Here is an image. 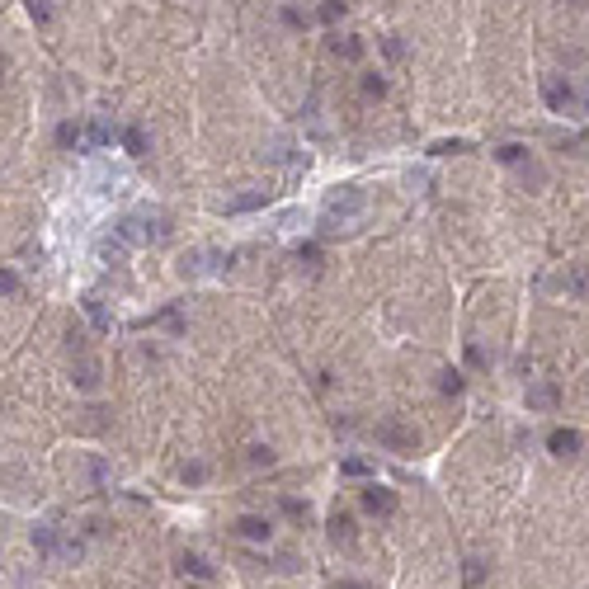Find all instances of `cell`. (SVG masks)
I'll return each instance as SVG.
<instances>
[{"label":"cell","mask_w":589,"mask_h":589,"mask_svg":"<svg viewBox=\"0 0 589 589\" xmlns=\"http://www.w3.org/2000/svg\"><path fill=\"white\" fill-rule=\"evenodd\" d=\"M363 208H368V194L358 184H340L335 194L326 198V232H335V227H349V222H358L363 217Z\"/></svg>","instance_id":"6da1fadb"},{"label":"cell","mask_w":589,"mask_h":589,"mask_svg":"<svg viewBox=\"0 0 589 589\" xmlns=\"http://www.w3.org/2000/svg\"><path fill=\"white\" fill-rule=\"evenodd\" d=\"M363 90L382 99V94H387V80H382V76H363Z\"/></svg>","instance_id":"cb8c5ba5"},{"label":"cell","mask_w":589,"mask_h":589,"mask_svg":"<svg viewBox=\"0 0 589 589\" xmlns=\"http://www.w3.org/2000/svg\"><path fill=\"white\" fill-rule=\"evenodd\" d=\"M481 575H486V571H481V561H467V585L476 589V585H481Z\"/></svg>","instance_id":"f1b7e54d"},{"label":"cell","mask_w":589,"mask_h":589,"mask_svg":"<svg viewBox=\"0 0 589 589\" xmlns=\"http://www.w3.org/2000/svg\"><path fill=\"white\" fill-rule=\"evenodd\" d=\"M340 471H344V476H368V462H363V457H344Z\"/></svg>","instance_id":"ffe728a7"},{"label":"cell","mask_w":589,"mask_h":589,"mask_svg":"<svg viewBox=\"0 0 589 589\" xmlns=\"http://www.w3.org/2000/svg\"><path fill=\"white\" fill-rule=\"evenodd\" d=\"M269 519H255V514H246V519H236V538H246V543H269Z\"/></svg>","instance_id":"52a82bcc"},{"label":"cell","mask_w":589,"mask_h":589,"mask_svg":"<svg viewBox=\"0 0 589 589\" xmlns=\"http://www.w3.org/2000/svg\"><path fill=\"white\" fill-rule=\"evenodd\" d=\"M377 443L391 448V452H415L419 434L410 429V424H401V419H377Z\"/></svg>","instance_id":"3957f363"},{"label":"cell","mask_w":589,"mask_h":589,"mask_svg":"<svg viewBox=\"0 0 589 589\" xmlns=\"http://www.w3.org/2000/svg\"><path fill=\"white\" fill-rule=\"evenodd\" d=\"M33 547H38L43 557H62V561H76L80 557V543L62 538L52 524H38V528H33Z\"/></svg>","instance_id":"7a4b0ae2"},{"label":"cell","mask_w":589,"mask_h":589,"mask_svg":"<svg viewBox=\"0 0 589 589\" xmlns=\"http://www.w3.org/2000/svg\"><path fill=\"white\" fill-rule=\"evenodd\" d=\"M269 160H293V146H288V141H274V151H269Z\"/></svg>","instance_id":"83f0119b"},{"label":"cell","mask_w":589,"mask_h":589,"mask_svg":"<svg viewBox=\"0 0 589 589\" xmlns=\"http://www.w3.org/2000/svg\"><path fill=\"white\" fill-rule=\"evenodd\" d=\"M363 509H368V514H396V490H387V486H368V490H363Z\"/></svg>","instance_id":"277c9868"},{"label":"cell","mask_w":589,"mask_h":589,"mask_svg":"<svg viewBox=\"0 0 589 589\" xmlns=\"http://www.w3.org/2000/svg\"><path fill=\"white\" fill-rule=\"evenodd\" d=\"M283 24H288V29H302L307 19H302V10H293V5H288V10H283Z\"/></svg>","instance_id":"4316f807"},{"label":"cell","mask_w":589,"mask_h":589,"mask_svg":"<svg viewBox=\"0 0 589 589\" xmlns=\"http://www.w3.org/2000/svg\"><path fill=\"white\" fill-rule=\"evenodd\" d=\"M566 288H571L575 297H589V274H580V269H575V274H566Z\"/></svg>","instance_id":"e0dca14e"},{"label":"cell","mask_w":589,"mask_h":589,"mask_svg":"<svg viewBox=\"0 0 589 589\" xmlns=\"http://www.w3.org/2000/svg\"><path fill=\"white\" fill-rule=\"evenodd\" d=\"M264 203H269V189H250V194L227 203V213H250V208H264Z\"/></svg>","instance_id":"9c48e42d"},{"label":"cell","mask_w":589,"mask_h":589,"mask_svg":"<svg viewBox=\"0 0 589 589\" xmlns=\"http://www.w3.org/2000/svg\"><path fill=\"white\" fill-rule=\"evenodd\" d=\"M123 146L132 156H141V151H146V132H141V127H127V132H123Z\"/></svg>","instance_id":"2e32d148"},{"label":"cell","mask_w":589,"mask_h":589,"mask_svg":"<svg viewBox=\"0 0 589 589\" xmlns=\"http://www.w3.org/2000/svg\"><path fill=\"white\" fill-rule=\"evenodd\" d=\"M344 15V0H326V5H321V19H340Z\"/></svg>","instance_id":"484cf974"},{"label":"cell","mask_w":589,"mask_h":589,"mask_svg":"<svg viewBox=\"0 0 589 589\" xmlns=\"http://www.w3.org/2000/svg\"><path fill=\"white\" fill-rule=\"evenodd\" d=\"M438 391H443V396H462V377H457L452 368H443L438 372Z\"/></svg>","instance_id":"5bb4252c"},{"label":"cell","mask_w":589,"mask_h":589,"mask_svg":"<svg viewBox=\"0 0 589 589\" xmlns=\"http://www.w3.org/2000/svg\"><path fill=\"white\" fill-rule=\"evenodd\" d=\"M543 94H547V104H552V109H566V104H571V85H561V80H547Z\"/></svg>","instance_id":"7c38bea8"},{"label":"cell","mask_w":589,"mask_h":589,"mask_svg":"<svg viewBox=\"0 0 589 589\" xmlns=\"http://www.w3.org/2000/svg\"><path fill=\"white\" fill-rule=\"evenodd\" d=\"M0 293H5V297H15V293H19V274L0 269Z\"/></svg>","instance_id":"44dd1931"},{"label":"cell","mask_w":589,"mask_h":589,"mask_svg":"<svg viewBox=\"0 0 589 589\" xmlns=\"http://www.w3.org/2000/svg\"><path fill=\"white\" fill-rule=\"evenodd\" d=\"M547 448L557 452V457H575V452H580V434H575V429H552Z\"/></svg>","instance_id":"ba28073f"},{"label":"cell","mask_w":589,"mask_h":589,"mask_svg":"<svg viewBox=\"0 0 589 589\" xmlns=\"http://www.w3.org/2000/svg\"><path fill=\"white\" fill-rule=\"evenodd\" d=\"M184 481H194V486H198V481H208V462H189L184 467Z\"/></svg>","instance_id":"7402d4cb"},{"label":"cell","mask_w":589,"mask_h":589,"mask_svg":"<svg viewBox=\"0 0 589 589\" xmlns=\"http://www.w3.org/2000/svg\"><path fill=\"white\" fill-rule=\"evenodd\" d=\"M340 589H363V585H340Z\"/></svg>","instance_id":"1f68e13d"},{"label":"cell","mask_w":589,"mask_h":589,"mask_svg":"<svg viewBox=\"0 0 589 589\" xmlns=\"http://www.w3.org/2000/svg\"><path fill=\"white\" fill-rule=\"evenodd\" d=\"M283 514H293V519H307V505H302V500H293V495H283Z\"/></svg>","instance_id":"603a6c76"},{"label":"cell","mask_w":589,"mask_h":589,"mask_svg":"<svg viewBox=\"0 0 589 589\" xmlns=\"http://www.w3.org/2000/svg\"><path fill=\"white\" fill-rule=\"evenodd\" d=\"M500 160H505V165H519V160H528V151H524V146H514V141H509V146H500Z\"/></svg>","instance_id":"ac0fdd59"},{"label":"cell","mask_w":589,"mask_h":589,"mask_svg":"<svg viewBox=\"0 0 589 589\" xmlns=\"http://www.w3.org/2000/svg\"><path fill=\"white\" fill-rule=\"evenodd\" d=\"M330 52H335V57H344V62H358V57H363V43H358V38H335V43H330Z\"/></svg>","instance_id":"4fadbf2b"},{"label":"cell","mask_w":589,"mask_h":589,"mask_svg":"<svg viewBox=\"0 0 589 589\" xmlns=\"http://www.w3.org/2000/svg\"><path fill=\"white\" fill-rule=\"evenodd\" d=\"M57 141H62V146H76V141H80V127L76 123H62V127H57Z\"/></svg>","instance_id":"d6986e66"},{"label":"cell","mask_w":589,"mask_h":589,"mask_svg":"<svg viewBox=\"0 0 589 589\" xmlns=\"http://www.w3.org/2000/svg\"><path fill=\"white\" fill-rule=\"evenodd\" d=\"M85 311H90V321L99 330H109V311H104V302H99V297H85Z\"/></svg>","instance_id":"9a60e30c"},{"label":"cell","mask_w":589,"mask_h":589,"mask_svg":"<svg viewBox=\"0 0 589 589\" xmlns=\"http://www.w3.org/2000/svg\"><path fill=\"white\" fill-rule=\"evenodd\" d=\"M179 571H184V580H194V585H203V589L217 580V575H213V566H208L203 557H194V552H184V557H179Z\"/></svg>","instance_id":"5b68a950"},{"label":"cell","mask_w":589,"mask_h":589,"mask_svg":"<svg viewBox=\"0 0 589 589\" xmlns=\"http://www.w3.org/2000/svg\"><path fill=\"white\" fill-rule=\"evenodd\" d=\"M29 10H33V19H38V24H47V0H29Z\"/></svg>","instance_id":"4dcf8cb0"},{"label":"cell","mask_w":589,"mask_h":589,"mask_svg":"<svg viewBox=\"0 0 589 589\" xmlns=\"http://www.w3.org/2000/svg\"><path fill=\"white\" fill-rule=\"evenodd\" d=\"M330 543H354V519H349V514H335V519H330Z\"/></svg>","instance_id":"8fae6325"},{"label":"cell","mask_w":589,"mask_h":589,"mask_svg":"<svg viewBox=\"0 0 589 589\" xmlns=\"http://www.w3.org/2000/svg\"><path fill=\"white\" fill-rule=\"evenodd\" d=\"M250 462H255V467H269V462H274V452H269V448H250Z\"/></svg>","instance_id":"f546056e"},{"label":"cell","mask_w":589,"mask_h":589,"mask_svg":"<svg viewBox=\"0 0 589 589\" xmlns=\"http://www.w3.org/2000/svg\"><path fill=\"white\" fill-rule=\"evenodd\" d=\"M561 405V391L552 382H533L528 387V410H557Z\"/></svg>","instance_id":"8992f818"},{"label":"cell","mask_w":589,"mask_h":589,"mask_svg":"<svg viewBox=\"0 0 589 589\" xmlns=\"http://www.w3.org/2000/svg\"><path fill=\"white\" fill-rule=\"evenodd\" d=\"M302 260L316 269V264H321V250H316V246H297V264H302Z\"/></svg>","instance_id":"d4e9b609"},{"label":"cell","mask_w":589,"mask_h":589,"mask_svg":"<svg viewBox=\"0 0 589 589\" xmlns=\"http://www.w3.org/2000/svg\"><path fill=\"white\" fill-rule=\"evenodd\" d=\"M76 382H80V391H94V387H99V363H94V358L80 354V363H76Z\"/></svg>","instance_id":"30bf717a"}]
</instances>
